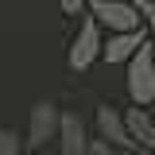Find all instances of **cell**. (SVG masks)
<instances>
[{
  "mask_svg": "<svg viewBox=\"0 0 155 155\" xmlns=\"http://www.w3.org/2000/svg\"><path fill=\"white\" fill-rule=\"evenodd\" d=\"M124 89L136 109H151L155 105V47L143 43L140 54L124 66Z\"/></svg>",
  "mask_w": 155,
  "mask_h": 155,
  "instance_id": "1",
  "label": "cell"
},
{
  "mask_svg": "<svg viewBox=\"0 0 155 155\" xmlns=\"http://www.w3.org/2000/svg\"><path fill=\"white\" fill-rule=\"evenodd\" d=\"M85 16H93L97 27L109 31V35L143 31V19H140V12H136L132 0H85Z\"/></svg>",
  "mask_w": 155,
  "mask_h": 155,
  "instance_id": "2",
  "label": "cell"
},
{
  "mask_svg": "<svg viewBox=\"0 0 155 155\" xmlns=\"http://www.w3.org/2000/svg\"><path fill=\"white\" fill-rule=\"evenodd\" d=\"M62 113L54 101H35L27 113V132H23V147L27 151H47L51 143H58V128H62Z\"/></svg>",
  "mask_w": 155,
  "mask_h": 155,
  "instance_id": "3",
  "label": "cell"
},
{
  "mask_svg": "<svg viewBox=\"0 0 155 155\" xmlns=\"http://www.w3.org/2000/svg\"><path fill=\"white\" fill-rule=\"evenodd\" d=\"M101 51H105V31L97 27L93 16L78 19V35L70 39V51H66V66L74 74H85L93 62H101Z\"/></svg>",
  "mask_w": 155,
  "mask_h": 155,
  "instance_id": "4",
  "label": "cell"
},
{
  "mask_svg": "<svg viewBox=\"0 0 155 155\" xmlns=\"http://www.w3.org/2000/svg\"><path fill=\"white\" fill-rule=\"evenodd\" d=\"M93 128H97V140H105L113 151H136L132 136H128V124H124V109H116V105H97Z\"/></svg>",
  "mask_w": 155,
  "mask_h": 155,
  "instance_id": "5",
  "label": "cell"
},
{
  "mask_svg": "<svg viewBox=\"0 0 155 155\" xmlns=\"http://www.w3.org/2000/svg\"><path fill=\"white\" fill-rule=\"evenodd\" d=\"M147 43V31H128V35H109L105 39V51H101V62H109V66H128L136 54H140V47Z\"/></svg>",
  "mask_w": 155,
  "mask_h": 155,
  "instance_id": "6",
  "label": "cell"
},
{
  "mask_svg": "<svg viewBox=\"0 0 155 155\" xmlns=\"http://www.w3.org/2000/svg\"><path fill=\"white\" fill-rule=\"evenodd\" d=\"M124 124H128V136H132L136 151L143 155H155V116L151 109H124Z\"/></svg>",
  "mask_w": 155,
  "mask_h": 155,
  "instance_id": "7",
  "label": "cell"
},
{
  "mask_svg": "<svg viewBox=\"0 0 155 155\" xmlns=\"http://www.w3.org/2000/svg\"><path fill=\"white\" fill-rule=\"evenodd\" d=\"M89 128L78 113H62V128H58V155H85L89 147Z\"/></svg>",
  "mask_w": 155,
  "mask_h": 155,
  "instance_id": "8",
  "label": "cell"
},
{
  "mask_svg": "<svg viewBox=\"0 0 155 155\" xmlns=\"http://www.w3.org/2000/svg\"><path fill=\"white\" fill-rule=\"evenodd\" d=\"M0 155H27L23 136H19L16 128H0Z\"/></svg>",
  "mask_w": 155,
  "mask_h": 155,
  "instance_id": "9",
  "label": "cell"
},
{
  "mask_svg": "<svg viewBox=\"0 0 155 155\" xmlns=\"http://www.w3.org/2000/svg\"><path fill=\"white\" fill-rule=\"evenodd\" d=\"M140 19H143V31H147V43L155 47V0H132Z\"/></svg>",
  "mask_w": 155,
  "mask_h": 155,
  "instance_id": "10",
  "label": "cell"
},
{
  "mask_svg": "<svg viewBox=\"0 0 155 155\" xmlns=\"http://www.w3.org/2000/svg\"><path fill=\"white\" fill-rule=\"evenodd\" d=\"M62 16H85V0H54Z\"/></svg>",
  "mask_w": 155,
  "mask_h": 155,
  "instance_id": "11",
  "label": "cell"
},
{
  "mask_svg": "<svg viewBox=\"0 0 155 155\" xmlns=\"http://www.w3.org/2000/svg\"><path fill=\"white\" fill-rule=\"evenodd\" d=\"M85 155H116V151L105 143V140H97V136H93V140H89V147H85Z\"/></svg>",
  "mask_w": 155,
  "mask_h": 155,
  "instance_id": "12",
  "label": "cell"
},
{
  "mask_svg": "<svg viewBox=\"0 0 155 155\" xmlns=\"http://www.w3.org/2000/svg\"><path fill=\"white\" fill-rule=\"evenodd\" d=\"M116 155H143V151H116Z\"/></svg>",
  "mask_w": 155,
  "mask_h": 155,
  "instance_id": "13",
  "label": "cell"
},
{
  "mask_svg": "<svg viewBox=\"0 0 155 155\" xmlns=\"http://www.w3.org/2000/svg\"><path fill=\"white\" fill-rule=\"evenodd\" d=\"M27 155H47V151H27Z\"/></svg>",
  "mask_w": 155,
  "mask_h": 155,
  "instance_id": "14",
  "label": "cell"
}]
</instances>
